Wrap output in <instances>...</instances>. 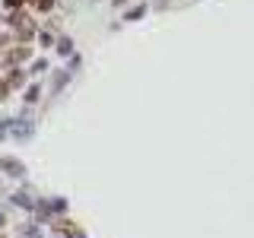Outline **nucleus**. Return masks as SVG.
Returning <instances> with one entry per match:
<instances>
[{"label": "nucleus", "mask_w": 254, "mask_h": 238, "mask_svg": "<svg viewBox=\"0 0 254 238\" xmlns=\"http://www.w3.org/2000/svg\"><path fill=\"white\" fill-rule=\"evenodd\" d=\"M6 26L16 32V38H19L22 45H26L29 38H35V22H32V16L22 13V10H13L10 16H6Z\"/></svg>", "instance_id": "1"}, {"label": "nucleus", "mask_w": 254, "mask_h": 238, "mask_svg": "<svg viewBox=\"0 0 254 238\" xmlns=\"http://www.w3.org/2000/svg\"><path fill=\"white\" fill-rule=\"evenodd\" d=\"M0 172L10 175V178H26V165L13 156H0Z\"/></svg>", "instance_id": "2"}, {"label": "nucleus", "mask_w": 254, "mask_h": 238, "mask_svg": "<svg viewBox=\"0 0 254 238\" xmlns=\"http://www.w3.org/2000/svg\"><path fill=\"white\" fill-rule=\"evenodd\" d=\"M51 229L58 238H76L79 235V226L73 219H51Z\"/></svg>", "instance_id": "3"}, {"label": "nucleus", "mask_w": 254, "mask_h": 238, "mask_svg": "<svg viewBox=\"0 0 254 238\" xmlns=\"http://www.w3.org/2000/svg\"><path fill=\"white\" fill-rule=\"evenodd\" d=\"M10 133H13V137H19V140L32 137V121H29V118H19V121H10Z\"/></svg>", "instance_id": "4"}, {"label": "nucleus", "mask_w": 254, "mask_h": 238, "mask_svg": "<svg viewBox=\"0 0 254 238\" xmlns=\"http://www.w3.org/2000/svg\"><path fill=\"white\" fill-rule=\"evenodd\" d=\"M3 79H6V86H10V92H13V89H19V86L26 83V70H19V67H10V73H6Z\"/></svg>", "instance_id": "5"}, {"label": "nucleus", "mask_w": 254, "mask_h": 238, "mask_svg": "<svg viewBox=\"0 0 254 238\" xmlns=\"http://www.w3.org/2000/svg\"><path fill=\"white\" fill-rule=\"evenodd\" d=\"M10 200H13L16 206H22V210H35V200H32V194H29V190H16Z\"/></svg>", "instance_id": "6"}, {"label": "nucleus", "mask_w": 254, "mask_h": 238, "mask_svg": "<svg viewBox=\"0 0 254 238\" xmlns=\"http://www.w3.org/2000/svg\"><path fill=\"white\" fill-rule=\"evenodd\" d=\"M143 13H146V3H137V6H130V10L124 13V19H127V22H133V19H140Z\"/></svg>", "instance_id": "7"}, {"label": "nucleus", "mask_w": 254, "mask_h": 238, "mask_svg": "<svg viewBox=\"0 0 254 238\" xmlns=\"http://www.w3.org/2000/svg\"><path fill=\"white\" fill-rule=\"evenodd\" d=\"M38 99H42V86H38V83H32L29 89H26V102L32 105V102H38Z\"/></svg>", "instance_id": "8"}, {"label": "nucleus", "mask_w": 254, "mask_h": 238, "mask_svg": "<svg viewBox=\"0 0 254 238\" xmlns=\"http://www.w3.org/2000/svg\"><path fill=\"white\" fill-rule=\"evenodd\" d=\"M58 51L64 54V58H67V54H73V42H70V38H61V42H58Z\"/></svg>", "instance_id": "9"}, {"label": "nucleus", "mask_w": 254, "mask_h": 238, "mask_svg": "<svg viewBox=\"0 0 254 238\" xmlns=\"http://www.w3.org/2000/svg\"><path fill=\"white\" fill-rule=\"evenodd\" d=\"M64 83H67V70H61V73L54 76V86H51V92H58V89H61Z\"/></svg>", "instance_id": "10"}, {"label": "nucleus", "mask_w": 254, "mask_h": 238, "mask_svg": "<svg viewBox=\"0 0 254 238\" xmlns=\"http://www.w3.org/2000/svg\"><path fill=\"white\" fill-rule=\"evenodd\" d=\"M10 45H13V35L10 32H0V51H6Z\"/></svg>", "instance_id": "11"}, {"label": "nucleus", "mask_w": 254, "mask_h": 238, "mask_svg": "<svg viewBox=\"0 0 254 238\" xmlns=\"http://www.w3.org/2000/svg\"><path fill=\"white\" fill-rule=\"evenodd\" d=\"M45 70H48V60L42 58V60H35V63H32V70H29V73H45Z\"/></svg>", "instance_id": "12"}, {"label": "nucleus", "mask_w": 254, "mask_h": 238, "mask_svg": "<svg viewBox=\"0 0 254 238\" xmlns=\"http://www.w3.org/2000/svg\"><path fill=\"white\" fill-rule=\"evenodd\" d=\"M6 99H10V86H6V79L0 76V102H6Z\"/></svg>", "instance_id": "13"}, {"label": "nucleus", "mask_w": 254, "mask_h": 238, "mask_svg": "<svg viewBox=\"0 0 254 238\" xmlns=\"http://www.w3.org/2000/svg\"><path fill=\"white\" fill-rule=\"evenodd\" d=\"M3 6L13 13V10H19V6H22V0H3Z\"/></svg>", "instance_id": "14"}, {"label": "nucleus", "mask_w": 254, "mask_h": 238, "mask_svg": "<svg viewBox=\"0 0 254 238\" xmlns=\"http://www.w3.org/2000/svg\"><path fill=\"white\" fill-rule=\"evenodd\" d=\"M6 130H10V121H6V118H0V137H3Z\"/></svg>", "instance_id": "15"}, {"label": "nucleus", "mask_w": 254, "mask_h": 238, "mask_svg": "<svg viewBox=\"0 0 254 238\" xmlns=\"http://www.w3.org/2000/svg\"><path fill=\"white\" fill-rule=\"evenodd\" d=\"M6 226V216H3V213H0V229H3Z\"/></svg>", "instance_id": "16"}, {"label": "nucleus", "mask_w": 254, "mask_h": 238, "mask_svg": "<svg viewBox=\"0 0 254 238\" xmlns=\"http://www.w3.org/2000/svg\"><path fill=\"white\" fill-rule=\"evenodd\" d=\"M76 238H86V235H83V232H79V235H76Z\"/></svg>", "instance_id": "17"}, {"label": "nucleus", "mask_w": 254, "mask_h": 238, "mask_svg": "<svg viewBox=\"0 0 254 238\" xmlns=\"http://www.w3.org/2000/svg\"><path fill=\"white\" fill-rule=\"evenodd\" d=\"M0 238H6V235H3V232H0Z\"/></svg>", "instance_id": "18"}]
</instances>
